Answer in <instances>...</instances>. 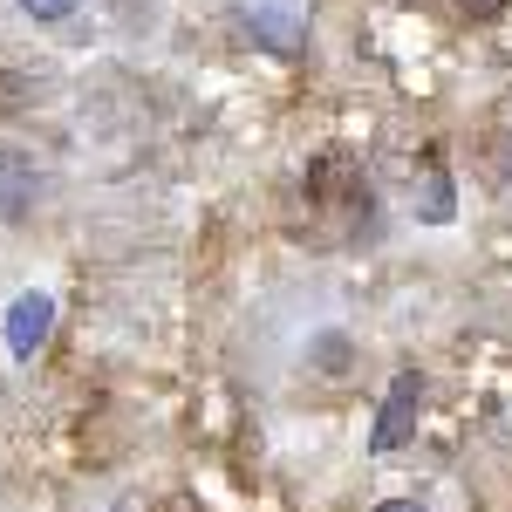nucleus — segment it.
<instances>
[{
  "label": "nucleus",
  "instance_id": "f257e3e1",
  "mask_svg": "<svg viewBox=\"0 0 512 512\" xmlns=\"http://www.w3.org/2000/svg\"><path fill=\"white\" fill-rule=\"evenodd\" d=\"M417 403H424V376H417V369H403V376L390 383V403H383V417H376L369 444H376V451L410 444V431H417Z\"/></svg>",
  "mask_w": 512,
  "mask_h": 512
},
{
  "label": "nucleus",
  "instance_id": "f03ea898",
  "mask_svg": "<svg viewBox=\"0 0 512 512\" xmlns=\"http://www.w3.org/2000/svg\"><path fill=\"white\" fill-rule=\"evenodd\" d=\"M48 321H55V301H48V294H21L14 315H7V349L35 355L41 342H48Z\"/></svg>",
  "mask_w": 512,
  "mask_h": 512
},
{
  "label": "nucleus",
  "instance_id": "7ed1b4c3",
  "mask_svg": "<svg viewBox=\"0 0 512 512\" xmlns=\"http://www.w3.org/2000/svg\"><path fill=\"white\" fill-rule=\"evenodd\" d=\"M35 205V164L21 151H0V212H28Z\"/></svg>",
  "mask_w": 512,
  "mask_h": 512
},
{
  "label": "nucleus",
  "instance_id": "20e7f679",
  "mask_svg": "<svg viewBox=\"0 0 512 512\" xmlns=\"http://www.w3.org/2000/svg\"><path fill=\"white\" fill-rule=\"evenodd\" d=\"M424 219H431V226H444V219H451V178H444V171H431V178H424Z\"/></svg>",
  "mask_w": 512,
  "mask_h": 512
},
{
  "label": "nucleus",
  "instance_id": "39448f33",
  "mask_svg": "<svg viewBox=\"0 0 512 512\" xmlns=\"http://www.w3.org/2000/svg\"><path fill=\"white\" fill-rule=\"evenodd\" d=\"M253 28H260V35H274L267 48H294V41H301V28H294L287 14H253Z\"/></svg>",
  "mask_w": 512,
  "mask_h": 512
},
{
  "label": "nucleus",
  "instance_id": "423d86ee",
  "mask_svg": "<svg viewBox=\"0 0 512 512\" xmlns=\"http://www.w3.org/2000/svg\"><path fill=\"white\" fill-rule=\"evenodd\" d=\"M35 21H62V14H76V0H21Z\"/></svg>",
  "mask_w": 512,
  "mask_h": 512
},
{
  "label": "nucleus",
  "instance_id": "0eeeda50",
  "mask_svg": "<svg viewBox=\"0 0 512 512\" xmlns=\"http://www.w3.org/2000/svg\"><path fill=\"white\" fill-rule=\"evenodd\" d=\"M458 7H465L472 21H499V14H506V0H458Z\"/></svg>",
  "mask_w": 512,
  "mask_h": 512
},
{
  "label": "nucleus",
  "instance_id": "6e6552de",
  "mask_svg": "<svg viewBox=\"0 0 512 512\" xmlns=\"http://www.w3.org/2000/svg\"><path fill=\"white\" fill-rule=\"evenodd\" d=\"M376 512H424L417 499H390V506H376Z\"/></svg>",
  "mask_w": 512,
  "mask_h": 512
}]
</instances>
